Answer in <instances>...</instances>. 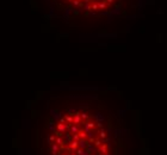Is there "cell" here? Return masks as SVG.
<instances>
[{
  "mask_svg": "<svg viewBox=\"0 0 167 155\" xmlns=\"http://www.w3.org/2000/svg\"><path fill=\"white\" fill-rule=\"evenodd\" d=\"M56 155H111V134L98 113L86 108L57 115L50 129Z\"/></svg>",
  "mask_w": 167,
  "mask_h": 155,
  "instance_id": "cell-1",
  "label": "cell"
},
{
  "mask_svg": "<svg viewBox=\"0 0 167 155\" xmlns=\"http://www.w3.org/2000/svg\"><path fill=\"white\" fill-rule=\"evenodd\" d=\"M71 10L84 14H101L112 10L118 0H60Z\"/></svg>",
  "mask_w": 167,
  "mask_h": 155,
  "instance_id": "cell-2",
  "label": "cell"
}]
</instances>
